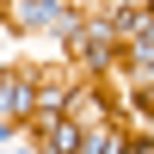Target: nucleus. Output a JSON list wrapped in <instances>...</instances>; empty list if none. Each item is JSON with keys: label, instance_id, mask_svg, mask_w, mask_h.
<instances>
[{"label": "nucleus", "instance_id": "obj_1", "mask_svg": "<svg viewBox=\"0 0 154 154\" xmlns=\"http://www.w3.org/2000/svg\"><path fill=\"white\" fill-rule=\"evenodd\" d=\"M49 142H56L62 154H74V148H80V136H74V123H56V130H49Z\"/></svg>", "mask_w": 154, "mask_h": 154}]
</instances>
